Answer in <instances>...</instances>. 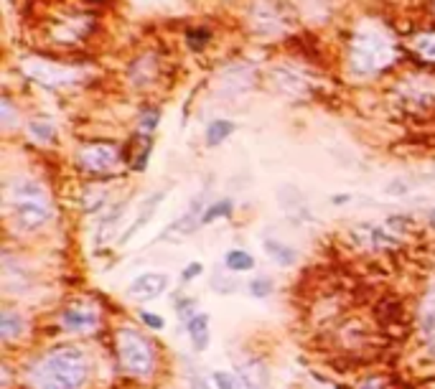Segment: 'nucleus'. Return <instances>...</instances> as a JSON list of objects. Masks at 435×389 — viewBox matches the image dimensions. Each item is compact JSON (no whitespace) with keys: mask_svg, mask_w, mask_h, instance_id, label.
Instances as JSON below:
<instances>
[{"mask_svg":"<svg viewBox=\"0 0 435 389\" xmlns=\"http://www.w3.org/2000/svg\"><path fill=\"white\" fill-rule=\"evenodd\" d=\"M428 227H430V229H433V232H435V206H433V209L428 211Z\"/></svg>","mask_w":435,"mask_h":389,"instance_id":"nucleus-30","label":"nucleus"},{"mask_svg":"<svg viewBox=\"0 0 435 389\" xmlns=\"http://www.w3.org/2000/svg\"><path fill=\"white\" fill-rule=\"evenodd\" d=\"M204 275V262H189L184 270H181V283H194L196 278H201Z\"/></svg>","mask_w":435,"mask_h":389,"instance_id":"nucleus-26","label":"nucleus"},{"mask_svg":"<svg viewBox=\"0 0 435 389\" xmlns=\"http://www.w3.org/2000/svg\"><path fill=\"white\" fill-rule=\"evenodd\" d=\"M199 310H196V300H194L191 295H184V298H179V300H176V315H179L181 320H189L191 318V315H196Z\"/></svg>","mask_w":435,"mask_h":389,"instance_id":"nucleus-25","label":"nucleus"},{"mask_svg":"<svg viewBox=\"0 0 435 389\" xmlns=\"http://www.w3.org/2000/svg\"><path fill=\"white\" fill-rule=\"evenodd\" d=\"M29 71L36 76V79H41L44 84H51V87H56V84H61V81L71 79V74H66L64 69H59V66H49V64L29 66Z\"/></svg>","mask_w":435,"mask_h":389,"instance_id":"nucleus-19","label":"nucleus"},{"mask_svg":"<svg viewBox=\"0 0 435 389\" xmlns=\"http://www.w3.org/2000/svg\"><path fill=\"white\" fill-rule=\"evenodd\" d=\"M156 125H158V110H153V112H148V115L140 117V133H145V135L153 133Z\"/></svg>","mask_w":435,"mask_h":389,"instance_id":"nucleus-28","label":"nucleus"},{"mask_svg":"<svg viewBox=\"0 0 435 389\" xmlns=\"http://www.w3.org/2000/svg\"><path fill=\"white\" fill-rule=\"evenodd\" d=\"M349 242L366 255H387L405 247L402 234H397L389 224H356L349 229Z\"/></svg>","mask_w":435,"mask_h":389,"instance_id":"nucleus-6","label":"nucleus"},{"mask_svg":"<svg viewBox=\"0 0 435 389\" xmlns=\"http://www.w3.org/2000/svg\"><path fill=\"white\" fill-rule=\"evenodd\" d=\"M425 354H428L430 361H435V341L433 343H425Z\"/></svg>","mask_w":435,"mask_h":389,"instance_id":"nucleus-29","label":"nucleus"},{"mask_svg":"<svg viewBox=\"0 0 435 389\" xmlns=\"http://www.w3.org/2000/svg\"><path fill=\"white\" fill-rule=\"evenodd\" d=\"M29 135L34 140H39V143H54L56 140V128H54L51 122H29Z\"/></svg>","mask_w":435,"mask_h":389,"instance_id":"nucleus-22","label":"nucleus"},{"mask_svg":"<svg viewBox=\"0 0 435 389\" xmlns=\"http://www.w3.org/2000/svg\"><path fill=\"white\" fill-rule=\"evenodd\" d=\"M135 318L143 323L145 331H151V333H158L166 328V318H163L161 313H156V310H148V308H138L135 310Z\"/></svg>","mask_w":435,"mask_h":389,"instance_id":"nucleus-20","label":"nucleus"},{"mask_svg":"<svg viewBox=\"0 0 435 389\" xmlns=\"http://www.w3.org/2000/svg\"><path fill=\"white\" fill-rule=\"evenodd\" d=\"M3 214L8 232H16L18 237H34L51 224L56 211L46 186L39 178L16 176L3 188Z\"/></svg>","mask_w":435,"mask_h":389,"instance_id":"nucleus-2","label":"nucleus"},{"mask_svg":"<svg viewBox=\"0 0 435 389\" xmlns=\"http://www.w3.org/2000/svg\"><path fill=\"white\" fill-rule=\"evenodd\" d=\"M186 384H189V389H214L211 379L204 377L196 366H189V369H186Z\"/></svg>","mask_w":435,"mask_h":389,"instance_id":"nucleus-24","label":"nucleus"},{"mask_svg":"<svg viewBox=\"0 0 435 389\" xmlns=\"http://www.w3.org/2000/svg\"><path fill=\"white\" fill-rule=\"evenodd\" d=\"M169 291H171V275L148 270V273H140L138 278L130 280L128 288H125V298L143 305V303L158 300V298L166 295Z\"/></svg>","mask_w":435,"mask_h":389,"instance_id":"nucleus-8","label":"nucleus"},{"mask_svg":"<svg viewBox=\"0 0 435 389\" xmlns=\"http://www.w3.org/2000/svg\"><path fill=\"white\" fill-rule=\"evenodd\" d=\"M418 336L425 343L435 341V285L425 291L418 305Z\"/></svg>","mask_w":435,"mask_h":389,"instance_id":"nucleus-13","label":"nucleus"},{"mask_svg":"<svg viewBox=\"0 0 435 389\" xmlns=\"http://www.w3.org/2000/svg\"><path fill=\"white\" fill-rule=\"evenodd\" d=\"M122 158L115 143H87L76 151V168L89 176H110L122 166Z\"/></svg>","mask_w":435,"mask_h":389,"instance_id":"nucleus-7","label":"nucleus"},{"mask_svg":"<svg viewBox=\"0 0 435 389\" xmlns=\"http://www.w3.org/2000/svg\"><path fill=\"white\" fill-rule=\"evenodd\" d=\"M232 214H234L232 198H216V201H209L206 203V209H204L201 227H211V224H216V221H221V219H232Z\"/></svg>","mask_w":435,"mask_h":389,"instance_id":"nucleus-16","label":"nucleus"},{"mask_svg":"<svg viewBox=\"0 0 435 389\" xmlns=\"http://www.w3.org/2000/svg\"><path fill=\"white\" fill-rule=\"evenodd\" d=\"M349 61L356 74H377L395 61V41L377 24H361L351 39Z\"/></svg>","mask_w":435,"mask_h":389,"instance_id":"nucleus-4","label":"nucleus"},{"mask_svg":"<svg viewBox=\"0 0 435 389\" xmlns=\"http://www.w3.org/2000/svg\"><path fill=\"white\" fill-rule=\"evenodd\" d=\"M31 331H34V320L21 305H3V310H0V343L6 349L24 343Z\"/></svg>","mask_w":435,"mask_h":389,"instance_id":"nucleus-9","label":"nucleus"},{"mask_svg":"<svg viewBox=\"0 0 435 389\" xmlns=\"http://www.w3.org/2000/svg\"><path fill=\"white\" fill-rule=\"evenodd\" d=\"M354 389H395V387H392V382L387 377H366Z\"/></svg>","mask_w":435,"mask_h":389,"instance_id":"nucleus-27","label":"nucleus"},{"mask_svg":"<svg viewBox=\"0 0 435 389\" xmlns=\"http://www.w3.org/2000/svg\"><path fill=\"white\" fill-rule=\"evenodd\" d=\"M244 288H247V295L255 300H267L275 293V280L270 275H255Z\"/></svg>","mask_w":435,"mask_h":389,"instance_id":"nucleus-18","label":"nucleus"},{"mask_svg":"<svg viewBox=\"0 0 435 389\" xmlns=\"http://www.w3.org/2000/svg\"><path fill=\"white\" fill-rule=\"evenodd\" d=\"M257 268V260L252 252H247L244 247H229L224 252V270L232 275H242V273H252Z\"/></svg>","mask_w":435,"mask_h":389,"instance_id":"nucleus-15","label":"nucleus"},{"mask_svg":"<svg viewBox=\"0 0 435 389\" xmlns=\"http://www.w3.org/2000/svg\"><path fill=\"white\" fill-rule=\"evenodd\" d=\"M234 125L232 120H211L209 125H206V130H204V143L209 148H216V146H221L229 135L234 133Z\"/></svg>","mask_w":435,"mask_h":389,"instance_id":"nucleus-17","label":"nucleus"},{"mask_svg":"<svg viewBox=\"0 0 435 389\" xmlns=\"http://www.w3.org/2000/svg\"><path fill=\"white\" fill-rule=\"evenodd\" d=\"M415 51H418L425 61H433L435 64V31L420 34L418 39H415Z\"/></svg>","mask_w":435,"mask_h":389,"instance_id":"nucleus-23","label":"nucleus"},{"mask_svg":"<svg viewBox=\"0 0 435 389\" xmlns=\"http://www.w3.org/2000/svg\"><path fill=\"white\" fill-rule=\"evenodd\" d=\"M184 331L189 343H191V349L196 351V354H204L211 343V315L206 313V310H199L196 315H191V318L184 323Z\"/></svg>","mask_w":435,"mask_h":389,"instance_id":"nucleus-12","label":"nucleus"},{"mask_svg":"<svg viewBox=\"0 0 435 389\" xmlns=\"http://www.w3.org/2000/svg\"><path fill=\"white\" fill-rule=\"evenodd\" d=\"M211 384H214V389H244L242 379L234 372H226V369L211 372Z\"/></svg>","mask_w":435,"mask_h":389,"instance_id":"nucleus-21","label":"nucleus"},{"mask_svg":"<svg viewBox=\"0 0 435 389\" xmlns=\"http://www.w3.org/2000/svg\"><path fill=\"white\" fill-rule=\"evenodd\" d=\"M94 377V359L79 343H54L36 351L18 369L26 389H89Z\"/></svg>","mask_w":435,"mask_h":389,"instance_id":"nucleus-1","label":"nucleus"},{"mask_svg":"<svg viewBox=\"0 0 435 389\" xmlns=\"http://www.w3.org/2000/svg\"><path fill=\"white\" fill-rule=\"evenodd\" d=\"M112 351L120 374L140 384H151L161 374V349L151 331L133 323H117L112 331Z\"/></svg>","mask_w":435,"mask_h":389,"instance_id":"nucleus-3","label":"nucleus"},{"mask_svg":"<svg viewBox=\"0 0 435 389\" xmlns=\"http://www.w3.org/2000/svg\"><path fill=\"white\" fill-rule=\"evenodd\" d=\"M163 198H166V191H156V193H151V196L143 198L138 214H135V219L130 221V227L120 234V244H128L130 239L138 237V234L143 232L145 227H148V221L156 216V211H158V206L163 203Z\"/></svg>","mask_w":435,"mask_h":389,"instance_id":"nucleus-11","label":"nucleus"},{"mask_svg":"<svg viewBox=\"0 0 435 389\" xmlns=\"http://www.w3.org/2000/svg\"><path fill=\"white\" fill-rule=\"evenodd\" d=\"M234 374L242 379L244 389H270V369L260 356H237L234 359Z\"/></svg>","mask_w":435,"mask_h":389,"instance_id":"nucleus-10","label":"nucleus"},{"mask_svg":"<svg viewBox=\"0 0 435 389\" xmlns=\"http://www.w3.org/2000/svg\"><path fill=\"white\" fill-rule=\"evenodd\" d=\"M56 323L59 328L69 336H79V338H89L97 336L105 325V313L99 308L97 303L89 300V298H74V300L64 303L56 313Z\"/></svg>","mask_w":435,"mask_h":389,"instance_id":"nucleus-5","label":"nucleus"},{"mask_svg":"<svg viewBox=\"0 0 435 389\" xmlns=\"http://www.w3.org/2000/svg\"><path fill=\"white\" fill-rule=\"evenodd\" d=\"M262 252H265L278 268H296L298 260H301V252H298L296 247H290L283 239H275V237L262 239Z\"/></svg>","mask_w":435,"mask_h":389,"instance_id":"nucleus-14","label":"nucleus"}]
</instances>
